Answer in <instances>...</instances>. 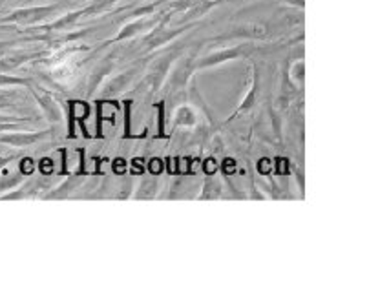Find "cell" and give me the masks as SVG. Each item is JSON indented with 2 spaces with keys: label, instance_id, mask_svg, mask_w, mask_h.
<instances>
[{
  "label": "cell",
  "instance_id": "1",
  "mask_svg": "<svg viewBox=\"0 0 389 292\" xmlns=\"http://www.w3.org/2000/svg\"><path fill=\"white\" fill-rule=\"evenodd\" d=\"M61 9V4L54 6H37V8H26V9H17L8 17L0 18L2 23H17L24 24V26H33V24H39L46 18H49L54 13H57Z\"/></svg>",
  "mask_w": 389,
  "mask_h": 292
},
{
  "label": "cell",
  "instance_id": "2",
  "mask_svg": "<svg viewBox=\"0 0 389 292\" xmlns=\"http://www.w3.org/2000/svg\"><path fill=\"white\" fill-rule=\"evenodd\" d=\"M89 115V104L82 103V101H70L68 103V137L73 139L75 137V122H79L81 126L82 135L89 137L88 128H86L85 121Z\"/></svg>",
  "mask_w": 389,
  "mask_h": 292
},
{
  "label": "cell",
  "instance_id": "3",
  "mask_svg": "<svg viewBox=\"0 0 389 292\" xmlns=\"http://www.w3.org/2000/svg\"><path fill=\"white\" fill-rule=\"evenodd\" d=\"M32 91H33V97H35L37 103H39V106H41V110L44 112L46 119H48L49 122H54V125L61 122V119H63V112H61V106L57 104V101L54 99V95L46 90H41V88Z\"/></svg>",
  "mask_w": 389,
  "mask_h": 292
},
{
  "label": "cell",
  "instance_id": "4",
  "mask_svg": "<svg viewBox=\"0 0 389 292\" xmlns=\"http://www.w3.org/2000/svg\"><path fill=\"white\" fill-rule=\"evenodd\" d=\"M49 134H51V130H48V132L20 130L18 134L2 135V137H0V143L9 144V146H13V148H24V146H30V144H35V143H39V141L46 139Z\"/></svg>",
  "mask_w": 389,
  "mask_h": 292
},
{
  "label": "cell",
  "instance_id": "5",
  "mask_svg": "<svg viewBox=\"0 0 389 292\" xmlns=\"http://www.w3.org/2000/svg\"><path fill=\"white\" fill-rule=\"evenodd\" d=\"M41 57L42 53H39V51H17V53L8 55V57H4L0 61V70H2V72H11V70L20 66V64L27 63V61H35V58Z\"/></svg>",
  "mask_w": 389,
  "mask_h": 292
},
{
  "label": "cell",
  "instance_id": "6",
  "mask_svg": "<svg viewBox=\"0 0 389 292\" xmlns=\"http://www.w3.org/2000/svg\"><path fill=\"white\" fill-rule=\"evenodd\" d=\"M135 68H132V70H128V72L121 73V75H116L110 82H106V86L103 88V97H112V95L119 94V91H123L126 88V86L132 82V79H134L135 75Z\"/></svg>",
  "mask_w": 389,
  "mask_h": 292
},
{
  "label": "cell",
  "instance_id": "7",
  "mask_svg": "<svg viewBox=\"0 0 389 292\" xmlns=\"http://www.w3.org/2000/svg\"><path fill=\"white\" fill-rule=\"evenodd\" d=\"M112 61L110 58H106L103 64H99L97 68H95L94 72H92V75H89V81H88V90H86V94H94L95 90H97V86L101 84V81H103L104 77L108 75V73L112 72Z\"/></svg>",
  "mask_w": 389,
  "mask_h": 292
},
{
  "label": "cell",
  "instance_id": "8",
  "mask_svg": "<svg viewBox=\"0 0 389 292\" xmlns=\"http://www.w3.org/2000/svg\"><path fill=\"white\" fill-rule=\"evenodd\" d=\"M81 183H82V177L79 174L73 175V177H68V179L64 181V183L61 184V186H57V189H55L54 192L46 193L44 199H63V198H66L68 193L73 192V190H75L77 186H79V184H81Z\"/></svg>",
  "mask_w": 389,
  "mask_h": 292
},
{
  "label": "cell",
  "instance_id": "9",
  "mask_svg": "<svg viewBox=\"0 0 389 292\" xmlns=\"http://www.w3.org/2000/svg\"><path fill=\"white\" fill-rule=\"evenodd\" d=\"M27 121H30V119H24V117L0 115V134H2V132L30 130V128L26 126Z\"/></svg>",
  "mask_w": 389,
  "mask_h": 292
},
{
  "label": "cell",
  "instance_id": "10",
  "mask_svg": "<svg viewBox=\"0 0 389 292\" xmlns=\"http://www.w3.org/2000/svg\"><path fill=\"white\" fill-rule=\"evenodd\" d=\"M113 2H117V0H95V2H92V4L88 6V8L81 9V17H82V15L101 13V11H104L106 8H110Z\"/></svg>",
  "mask_w": 389,
  "mask_h": 292
},
{
  "label": "cell",
  "instance_id": "11",
  "mask_svg": "<svg viewBox=\"0 0 389 292\" xmlns=\"http://www.w3.org/2000/svg\"><path fill=\"white\" fill-rule=\"evenodd\" d=\"M152 23H144V20H141V23H134V24H130V26H126L125 30H123L119 35L113 39V41H123V39H126V37H132L135 35L137 32H141V30H144V27H148Z\"/></svg>",
  "mask_w": 389,
  "mask_h": 292
},
{
  "label": "cell",
  "instance_id": "12",
  "mask_svg": "<svg viewBox=\"0 0 389 292\" xmlns=\"http://www.w3.org/2000/svg\"><path fill=\"white\" fill-rule=\"evenodd\" d=\"M236 55H240V50H230V51H223V53L219 55H212V57L205 58L202 63V66H211V64H218L221 61H228V58H234Z\"/></svg>",
  "mask_w": 389,
  "mask_h": 292
},
{
  "label": "cell",
  "instance_id": "13",
  "mask_svg": "<svg viewBox=\"0 0 389 292\" xmlns=\"http://www.w3.org/2000/svg\"><path fill=\"white\" fill-rule=\"evenodd\" d=\"M30 81L27 79H23V77H13V75H4L0 73V88L4 86H27Z\"/></svg>",
  "mask_w": 389,
  "mask_h": 292
},
{
  "label": "cell",
  "instance_id": "14",
  "mask_svg": "<svg viewBox=\"0 0 389 292\" xmlns=\"http://www.w3.org/2000/svg\"><path fill=\"white\" fill-rule=\"evenodd\" d=\"M156 179H144L139 186V198H152L154 193H156Z\"/></svg>",
  "mask_w": 389,
  "mask_h": 292
},
{
  "label": "cell",
  "instance_id": "15",
  "mask_svg": "<svg viewBox=\"0 0 389 292\" xmlns=\"http://www.w3.org/2000/svg\"><path fill=\"white\" fill-rule=\"evenodd\" d=\"M24 177H26V175H23L20 172H18L17 175H13V177H2V179H0V192H8L9 189L17 186V184L24 179Z\"/></svg>",
  "mask_w": 389,
  "mask_h": 292
},
{
  "label": "cell",
  "instance_id": "16",
  "mask_svg": "<svg viewBox=\"0 0 389 292\" xmlns=\"http://www.w3.org/2000/svg\"><path fill=\"white\" fill-rule=\"evenodd\" d=\"M125 139L134 137L132 134V128H130V115H132V101H125Z\"/></svg>",
  "mask_w": 389,
  "mask_h": 292
},
{
  "label": "cell",
  "instance_id": "17",
  "mask_svg": "<svg viewBox=\"0 0 389 292\" xmlns=\"http://www.w3.org/2000/svg\"><path fill=\"white\" fill-rule=\"evenodd\" d=\"M33 170H35V163H33V159L24 158L23 161H20V174L30 175L33 174Z\"/></svg>",
  "mask_w": 389,
  "mask_h": 292
},
{
  "label": "cell",
  "instance_id": "18",
  "mask_svg": "<svg viewBox=\"0 0 389 292\" xmlns=\"http://www.w3.org/2000/svg\"><path fill=\"white\" fill-rule=\"evenodd\" d=\"M41 172L44 175H49L51 172H54V163H51V159H42V161H41Z\"/></svg>",
  "mask_w": 389,
  "mask_h": 292
},
{
  "label": "cell",
  "instance_id": "19",
  "mask_svg": "<svg viewBox=\"0 0 389 292\" xmlns=\"http://www.w3.org/2000/svg\"><path fill=\"white\" fill-rule=\"evenodd\" d=\"M157 110H159V135H163V126H165V106H163V103L157 104Z\"/></svg>",
  "mask_w": 389,
  "mask_h": 292
},
{
  "label": "cell",
  "instance_id": "20",
  "mask_svg": "<svg viewBox=\"0 0 389 292\" xmlns=\"http://www.w3.org/2000/svg\"><path fill=\"white\" fill-rule=\"evenodd\" d=\"M113 172H116V174H123V172H125V161H123V159H116V161H113Z\"/></svg>",
  "mask_w": 389,
  "mask_h": 292
},
{
  "label": "cell",
  "instance_id": "21",
  "mask_svg": "<svg viewBox=\"0 0 389 292\" xmlns=\"http://www.w3.org/2000/svg\"><path fill=\"white\" fill-rule=\"evenodd\" d=\"M150 170H152V174H159V161L157 159L150 161Z\"/></svg>",
  "mask_w": 389,
  "mask_h": 292
},
{
  "label": "cell",
  "instance_id": "22",
  "mask_svg": "<svg viewBox=\"0 0 389 292\" xmlns=\"http://www.w3.org/2000/svg\"><path fill=\"white\" fill-rule=\"evenodd\" d=\"M13 42H0V57L6 53V50H8V46H11Z\"/></svg>",
  "mask_w": 389,
  "mask_h": 292
},
{
  "label": "cell",
  "instance_id": "23",
  "mask_svg": "<svg viewBox=\"0 0 389 292\" xmlns=\"http://www.w3.org/2000/svg\"><path fill=\"white\" fill-rule=\"evenodd\" d=\"M234 170V161H225V174H228V172Z\"/></svg>",
  "mask_w": 389,
  "mask_h": 292
}]
</instances>
